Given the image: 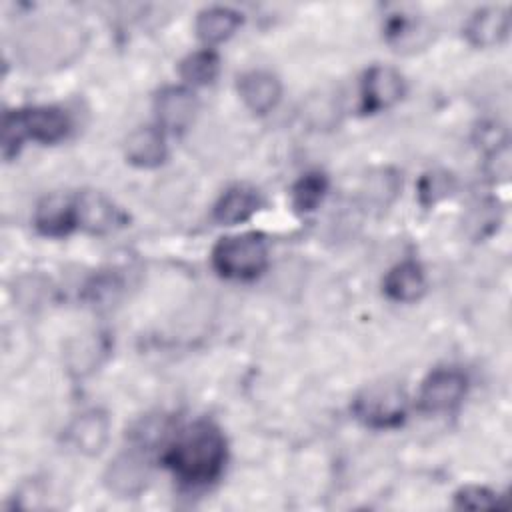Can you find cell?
<instances>
[{
  "instance_id": "d6986e66",
  "label": "cell",
  "mask_w": 512,
  "mask_h": 512,
  "mask_svg": "<svg viewBox=\"0 0 512 512\" xmlns=\"http://www.w3.org/2000/svg\"><path fill=\"white\" fill-rule=\"evenodd\" d=\"M386 38L396 50H416L430 38V28L416 18L396 16L388 22Z\"/></svg>"
},
{
  "instance_id": "8992f818",
  "label": "cell",
  "mask_w": 512,
  "mask_h": 512,
  "mask_svg": "<svg viewBox=\"0 0 512 512\" xmlns=\"http://www.w3.org/2000/svg\"><path fill=\"white\" fill-rule=\"evenodd\" d=\"M198 112V100L192 90L184 86H168L154 98V114L158 126L168 132L186 130Z\"/></svg>"
},
{
  "instance_id": "9c48e42d",
  "label": "cell",
  "mask_w": 512,
  "mask_h": 512,
  "mask_svg": "<svg viewBox=\"0 0 512 512\" xmlns=\"http://www.w3.org/2000/svg\"><path fill=\"white\" fill-rule=\"evenodd\" d=\"M148 482L146 460L136 452L118 454L106 468L104 484L120 498H136Z\"/></svg>"
},
{
  "instance_id": "7c38bea8",
  "label": "cell",
  "mask_w": 512,
  "mask_h": 512,
  "mask_svg": "<svg viewBox=\"0 0 512 512\" xmlns=\"http://www.w3.org/2000/svg\"><path fill=\"white\" fill-rule=\"evenodd\" d=\"M78 226L94 234H104L124 224V214L100 192H82L76 196Z\"/></svg>"
},
{
  "instance_id": "ba28073f",
  "label": "cell",
  "mask_w": 512,
  "mask_h": 512,
  "mask_svg": "<svg viewBox=\"0 0 512 512\" xmlns=\"http://www.w3.org/2000/svg\"><path fill=\"white\" fill-rule=\"evenodd\" d=\"M34 226L40 234L60 238L70 234L78 226L76 198L66 194H48L44 196L34 210Z\"/></svg>"
},
{
  "instance_id": "3957f363",
  "label": "cell",
  "mask_w": 512,
  "mask_h": 512,
  "mask_svg": "<svg viewBox=\"0 0 512 512\" xmlns=\"http://www.w3.org/2000/svg\"><path fill=\"white\" fill-rule=\"evenodd\" d=\"M406 394L398 384L380 382L366 386L352 402L354 416L376 430L396 428L406 418Z\"/></svg>"
},
{
  "instance_id": "9a60e30c",
  "label": "cell",
  "mask_w": 512,
  "mask_h": 512,
  "mask_svg": "<svg viewBox=\"0 0 512 512\" xmlns=\"http://www.w3.org/2000/svg\"><path fill=\"white\" fill-rule=\"evenodd\" d=\"M382 288L394 302H416L426 292V276L418 262L404 260L388 270Z\"/></svg>"
},
{
  "instance_id": "ac0fdd59",
  "label": "cell",
  "mask_w": 512,
  "mask_h": 512,
  "mask_svg": "<svg viewBox=\"0 0 512 512\" xmlns=\"http://www.w3.org/2000/svg\"><path fill=\"white\" fill-rule=\"evenodd\" d=\"M218 70H220V58L210 48L188 54L178 66L182 80L188 82L190 86H206L214 82V78L218 76Z\"/></svg>"
},
{
  "instance_id": "5bb4252c",
  "label": "cell",
  "mask_w": 512,
  "mask_h": 512,
  "mask_svg": "<svg viewBox=\"0 0 512 512\" xmlns=\"http://www.w3.org/2000/svg\"><path fill=\"white\" fill-rule=\"evenodd\" d=\"M108 416L100 410H88L80 414L68 428V442L80 454L94 456L108 442Z\"/></svg>"
},
{
  "instance_id": "8fae6325",
  "label": "cell",
  "mask_w": 512,
  "mask_h": 512,
  "mask_svg": "<svg viewBox=\"0 0 512 512\" xmlns=\"http://www.w3.org/2000/svg\"><path fill=\"white\" fill-rule=\"evenodd\" d=\"M510 30V16L506 8L488 6L476 10L464 26L466 40L476 48H490L500 44Z\"/></svg>"
},
{
  "instance_id": "7a4b0ae2",
  "label": "cell",
  "mask_w": 512,
  "mask_h": 512,
  "mask_svg": "<svg viewBox=\"0 0 512 512\" xmlns=\"http://www.w3.org/2000/svg\"><path fill=\"white\" fill-rule=\"evenodd\" d=\"M214 270L230 280H252L268 264L266 240L256 232L220 238L210 254Z\"/></svg>"
},
{
  "instance_id": "52a82bcc",
  "label": "cell",
  "mask_w": 512,
  "mask_h": 512,
  "mask_svg": "<svg viewBox=\"0 0 512 512\" xmlns=\"http://www.w3.org/2000/svg\"><path fill=\"white\" fill-rule=\"evenodd\" d=\"M24 138H32L40 144H56L70 132V118L56 106H34L28 110H16Z\"/></svg>"
},
{
  "instance_id": "5b68a950",
  "label": "cell",
  "mask_w": 512,
  "mask_h": 512,
  "mask_svg": "<svg viewBox=\"0 0 512 512\" xmlns=\"http://www.w3.org/2000/svg\"><path fill=\"white\" fill-rule=\"evenodd\" d=\"M404 94V78L390 66L376 64L366 70L360 84V108L374 114L394 106Z\"/></svg>"
},
{
  "instance_id": "30bf717a",
  "label": "cell",
  "mask_w": 512,
  "mask_h": 512,
  "mask_svg": "<svg viewBox=\"0 0 512 512\" xmlns=\"http://www.w3.org/2000/svg\"><path fill=\"white\" fill-rule=\"evenodd\" d=\"M238 94L254 114H268L280 102V80L266 70H250L238 78Z\"/></svg>"
},
{
  "instance_id": "44dd1931",
  "label": "cell",
  "mask_w": 512,
  "mask_h": 512,
  "mask_svg": "<svg viewBox=\"0 0 512 512\" xmlns=\"http://www.w3.org/2000/svg\"><path fill=\"white\" fill-rule=\"evenodd\" d=\"M456 190V178L446 170H432L418 182V198L422 206H434Z\"/></svg>"
},
{
  "instance_id": "277c9868",
  "label": "cell",
  "mask_w": 512,
  "mask_h": 512,
  "mask_svg": "<svg viewBox=\"0 0 512 512\" xmlns=\"http://www.w3.org/2000/svg\"><path fill=\"white\" fill-rule=\"evenodd\" d=\"M468 390V378L458 368L432 370L418 392V406L428 414H442L456 408Z\"/></svg>"
},
{
  "instance_id": "6da1fadb",
  "label": "cell",
  "mask_w": 512,
  "mask_h": 512,
  "mask_svg": "<svg viewBox=\"0 0 512 512\" xmlns=\"http://www.w3.org/2000/svg\"><path fill=\"white\" fill-rule=\"evenodd\" d=\"M162 462L182 484H210L224 470L226 438L220 428L208 420L192 422L168 444Z\"/></svg>"
},
{
  "instance_id": "2e32d148",
  "label": "cell",
  "mask_w": 512,
  "mask_h": 512,
  "mask_svg": "<svg viewBox=\"0 0 512 512\" xmlns=\"http://www.w3.org/2000/svg\"><path fill=\"white\" fill-rule=\"evenodd\" d=\"M260 206V198L256 190L246 186H232L228 188L218 202L214 204L212 216L218 224L234 226L240 222H246Z\"/></svg>"
},
{
  "instance_id": "7402d4cb",
  "label": "cell",
  "mask_w": 512,
  "mask_h": 512,
  "mask_svg": "<svg viewBox=\"0 0 512 512\" xmlns=\"http://www.w3.org/2000/svg\"><path fill=\"white\" fill-rule=\"evenodd\" d=\"M454 504L458 508H466V510H488V508L504 506L500 494H496L494 490H490L486 486H478V484L462 486L454 494Z\"/></svg>"
},
{
  "instance_id": "e0dca14e",
  "label": "cell",
  "mask_w": 512,
  "mask_h": 512,
  "mask_svg": "<svg viewBox=\"0 0 512 512\" xmlns=\"http://www.w3.org/2000/svg\"><path fill=\"white\" fill-rule=\"evenodd\" d=\"M240 24H242L240 12L226 6H212L198 12L194 28H196V36L210 46V44H220L228 40L238 30Z\"/></svg>"
},
{
  "instance_id": "ffe728a7",
  "label": "cell",
  "mask_w": 512,
  "mask_h": 512,
  "mask_svg": "<svg viewBox=\"0 0 512 512\" xmlns=\"http://www.w3.org/2000/svg\"><path fill=\"white\" fill-rule=\"evenodd\" d=\"M326 190H328L326 176L320 172H308L292 186V206L298 212H312L322 202Z\"/></svg>"
},
{
  "instance_id": "4fadbf2b",
  "label": "cell",
  "mask_w": 512,
  "mask_h": 512,
  "mask_svg": "<svg viewBox=\"0 0 512 512\" xmlns=\"http://www.w3.org/2000/svg\"><path fill=\"white\" fill-rule=\"evenodd\" d=\"M124 154L130 164L138 168H156L166 160L168 148L164 132L156 126H142L126 138Z\"/></svg>"
}]
</instances>
